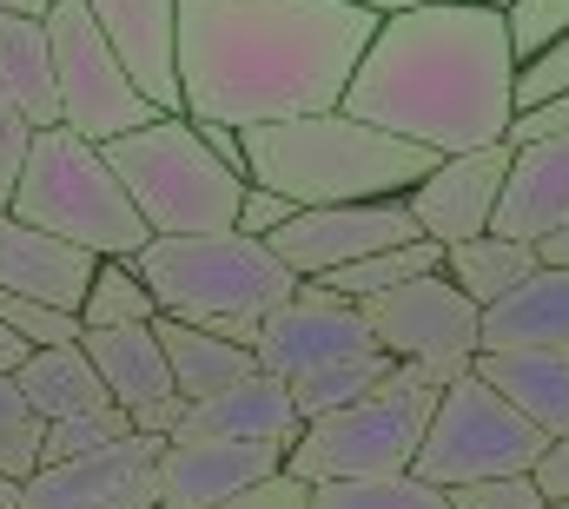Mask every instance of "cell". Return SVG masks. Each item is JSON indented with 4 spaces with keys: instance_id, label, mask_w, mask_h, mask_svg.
<instances>
[{
    "instance_id": "39",
    "label": "cell",
    "mask_w": 569,
    "mask_h": 509,
    "mask_svg": "<svg viewBox=\"0 0 569 509\" xmlns=\"http://www.w3.org/2000/svg\"><path fill=\"white\" fill-rule=\"evenodd\" d=\"M226 509H311V483H298V477L284 470V477H272V483H259V490L232 497Z\"/></svg>"
},
{
    "instance_id": "17",
    "label": "cell",
    "mask_w": 569,
    "mask_h": 509,
    "mask_svg": "<svg viewBox=\"0 0 569 509\" xmlns=\"http://www.w3.org/2000/svg\"><path fill=\"white\" fill-rule=\"evenodd\" d=\"M100 278V258L40 232V226H20L13 212H0V291H20V298H40L53 311H80L87 291Z\"/></svg>"
},
{
    "instance_id": "46",
    "label": "cell",
    "mask_w": 569,
    "mask_h": 509,
    "mask_svg": "<svg viewBox=\"0 0 569 509\" xmlns=\"http://www.w3.org/2000/svg\"><path fill=\"white\" fill-rule=\"evenodd\" d=\"M358 7H371V13H405V7H430V0H358Z\"/></svg>"
},
{
    "instance_id": "2",
    "label": "cell",
    "mask_w": 569,
    "mask_h": 509,
    "mask_svg": "<svg viewBox=\"0 0 569 509\" xmlns=\"http://www.w3.org/2000/svg\"><path fill=\"white\" fill-rule=\"evenodd\" d=\"M338 113L398 132L437 159L503 146L517 120L510 13L483 0H430L385 13Z\"/></svg>"
},
{
    "instance_id": "7",
    "label": "cell",
    "mask_w": 569,
    "mask_h": 509,
    "mask_svg": "<svg viewBox=\"0 0 569 509\" xmlns=\"http://www.w3.org/2000/svg\"><path fill=\"white\" fill-rule=\"evenodd\" d=\"M437 403H443V390L425 383L411 365H398V378L385 390H371L365 403L305 423V437L291 443L284 470L298 483H311V490L318 483H358V477H411Z\"/></svg>"
},
{
    "instance_id": "45",
    "label": "cell",
    "mask_w": 569,
    "mask_h": 509,
    "mask_svg": "<svg viewBox=\"0 0 569 509\" xmlns=\"http://www.w3.org/2000/svg\"><path fill=\"white\" fill-rule=\"evenodd\" d=\"M0 13H33V20H47L53 0H0Z\"/></svg>"
},
{
    "instance_id": "19",
    "label": "cell",
    "mask_w": 569,
    "mask_h": 509,
    "mask_svg": "<svg viewBox=\"0 0 569 509\" xmlns=\"http://www.w3.org/2000/svg\"><path fill=\"white\" fill-rule=\"evenodd\" d=\"M563 226H569V139L523 146L517 166H510L503 206H497V232L523 239V246H543Z\"/></svg>"
},
{
    "instance_id": "48",
    "label": "cell",
    "mask_w": 569,
    "mask_h": 509,
    "mask_svg": "<svg viewBox=\"0 0 569 509\" xmlns=\"http://www.w3.org/2000/svg\"><path fill=\"white\" fill-rule=\"evenodd\" d=\"M557 509H569V503H557Z\"/></svg>"
},
{
    "instance_id": "5",
    "label": "cell",
    "mask_w": 569,
    "mask_h": 509,
    "mask_svg": "<svg viewBox=\"0 0 569 509\" xmlns=\"http://www.w3.org/2000/svg\"><path fill=\"white\" fill-rule=\"evenodd\" d=\"M7 212L20 226H40V232H53V239H67L93 258H140L152 246V226L140 219L127 179L113 172L107 146H93L67 127H47L33 139V159H27Z\"/></svg>"
},
{
    "instance_id": "28",
    "label": "cell",
    "mask_w": 569,
    "mask_h": 509,
    "mask_svg": "<svg viewBox=\"0 0 569 509\" xmlns=\"http://www.w3.org/2000/svg\"><path fill=\"white\" fill-rule=\"evenodd\" d=\"M425 271H443V246L418 239V246L371 252V258H358V265H345V271H331V278H305V285H325V291H338V298L365 305V298H385V291H398V285L425 278Z\"/></svg>"
},
{
    "instance_id": "30",
    "label": "cell",
    "mask_w": 569,
    "mask_h": 509,
    "mask_svg": "<svg viewBox=\"0 0 569 509\" xmlns=\"http://www.w3.org/2000/svg\"><path fill=\"white\" fill-rule=\"evenodd\" d=\"M311 509H450V490L411 477H358V483H318Z\"/></svg>"
},
{
    "instance_id": "36",
    "label": "cell",
    "mask_w": 569,
    "mask_h": 509,
    "mask_svg": "<svg viewBox=\"0 0 569 509\" xmlns=\"http://www.w3.org/2000/svg\"><path fill=\"white\" fill-rule=\"evenodd\" d=\"M450 509H550V497L537 490V477H490L450 490Z\"/></svg>"
},
{
    "instance_id": "18",
    "label": "cell",
    "mask_w": 569,
    "mask_h": 509,
    "mask_svg": "<svg viewBox=\"0 0 569 509\" xmlns=\"http://www.w3.org/2000/svg\"><path fill=\"white\" fill-rule=\"evenodd\" d=\"M179 437H239V443H298L305 437V417H298V397L291 383L272 378L266 365L252 378H239L219 397H199L186 410V430Z\"/></svg>"
},
{
    "instance_id": "16",
    "label": "cell",
    "mask_w": 569,
    "mask_h": 509,
    "mask_svg": "<svg viewBox=\"0 0 569 509\" xmlns=\"http://www.w3.org/2000/svg\"><path fill=\"white\" fill-rule=\"evenodd\" d=\"M107 47L133 73L146 100L166 120H186V87H179V0H87Z\"/></svg>"
},
{
    "instance_id": "34",
    "label": "cell",
    "mask_w": 569,
    "mask_h": 509,
    "mask_svg": "<svg viewBox=\"0 0 569 509\" xmlns=\"http://www.w3.org/2000/svg\"><path fill=\"white\" fill-rule=\"evenodd\" d=\"M47 470V423L40 417H20L0 430V477L7 483H33Z\"/></svg>"
},
{
    "instance_id": "8",
    "label": "cell",
    "mask_w": 569,
    "mask_h": 509,
    "mask_svg": "<svg viewBox=\"0 0 569 509\" xmlns=\"http://www.w3.org/2000/svg\"><path fill=\"white\" fill-rule=\"evenodd\" d=\"M543 450H550V437L510 397H497L470 371V378H457L443 390V403L430 417L418 477L437 483V490H463V483H490V477H530Z\"/></svg>"
},
{
    "instance_id": "33",
    "label": "cell",
    "mask_w": 569,
    "mask_h": 509,
    "mask_svg": "<svg viewBox=\"0 0 569 509\" xmlns=\"http://www.w3.org/2000/svg\"><path fill=\"white\" fill-rule=\"evenodd\" d=\"M563 93H569V33L550 40L537 60L517 67V113L523 107H543V100H563Z\"/></svg>"
},
{
    "instance_id": "43",
    "label": "cell",
    "mask_w": 569,
    "mask_h": 509,
    "mask_svg": "<svg viewBox=\"0 0 569 509\" xmlns=\"http://www.w3.org/2000/svg\"><path fill=\"white\" fill-rule=\"evenodd\" d=\"M20 417H27V397H20V383L0 378V430H7V423H20Z\"/></svg>"
},
{
    "instance_id": "14",
    "label": "cell",
    "mask_w": 569,
    "mask_h": 509,
    "mask_svg": "<svg viewBox=\"0 0 569 509\" xmlns=\"http://www.w3.org/2000/svg\"><path fill=\"white\" fill-rule=\"evenodd\" d=\"M510 166L517 152L510 146H483V152H457V159H437L425 186H411V219L430 246H463V239H483L497 232V206H503V186H510Z\"/></svg>"
},
{
    "instance_id": "23",
    "label": "cell",
    "mask_w": 569,
    "mask_h": 509,
    "mask_svg": "<svg viewBox=\"0 0 569 509\" xmlns=\"http://www.w3.org/2000/svg\"><path fill=\"white\" fill-rule=\"evenodd\" d=\"M80 345H87V358H93V371H100V383H107V397H113V403L146 410V403L172 397V365H166V345H159V331H152V325L87 331Z\"/></svg>"
},
{
    "instance_id": "21",
    "label": "cell",
    "mask_w": 569,
    "mask_h": 509,
    "mask_svg": "<svg viewBox=\"0 0 569 509\" xmlns=\"http://www.w3.org/2000/svg\"><path fill=\"white\" fill-rule=\"evenodd\" d=\"M483 351H569V271L543 265L503 305L483 311Z\"/></svg>"
},
{
    "instance_id": "37",
    "label": "cell",
    "mask_w": 569,
    "mask_h": 509,
    "mask_svg": "<svg viewBox=\"0 0 569 509\" xmlns=\"http://www.w3.org/2000/svg\"><path fill=\"white\" fill-rule=\"evenodd\" d=\"M550 139H569V93L563 100H543V107H523L510 132H503V146L510 152H523V146H550Z\"/></svg>"
},
{
    "instance_id": "41",
    "label": "cell",
    "mask_w": 569,
    "mask_h": 509,
    "mask_svg": "<svg viewBox=\"0 0 569 509\" xmlns=\"http://www.w3.org/2000/svg\"><path fill=\"white\" fill-rule=\"evenodd\" d=\"M192 127H199V139H206V146H212V159H226L239 179H252V172H246V132H239V127H219V120H192Z\"/></svg>"
},
{
    "instance_id": "42",
    "label": "cell",
    "mask_w": 569,
    "mask_h": 509,
    "mask_svg": "<svg viewBox=\"0 0 569 509\" xmlns=\"http://www.w3.org/2000/svg\"><path fill=\"white\" fill-rule=\"evenodd\" d=\"M27 358H33V345L0 318V378H20V365H27Z\"/></svg>"
},
{
    "instance_id": "38",
    "label": "cell",
    "mask_w": 569,
    "mask_h": 509,
    "mask_svg": "<svg viewBox=\"0 0 569 509\" xmlns=\"http://www.w3.org/2000/svg\"><path fill=\"white\" fill-rule=\"evenodd\" d=\"M291 219H298V206H291L284 192H272V186H246V206H239V232H246V239H279Z\"/></svg>"
},
{
    "instance_id": "11",
    "label": "cell",
    "mask_w": 569,
    "mask_h": 509,
    "mask_svg": "<svg viewBox=\"0 0 569 509\" xmlns=\"http://www.w3.org/2000/svg\"><path fill=\"white\" fill-rule=\"evenodd\" d=\"M418 239L425 232H418L411 206L405 199H378V206H311V212H298L266 246L298 278H331V271H345L358 258L398 252V246H418Z\"/></svg>"
},
{
    "instance_id": "1",
    "label": "cell",
    "mask_w": 569,
    "mask_h": 509,
    "mask_svg": "<svg viewBox=\"0 0 569 509\" xmlns=\"http://www.w3.org/2000/svg\"><path fill=\"white\" fill-rule=\"evenodd\" d=\"M378 27L358 0H179L186 120L246 132L338 113Z\"/></svg>"
},
{
    "instance_id": "3",
    "label": "cell",
    "mask_w": 569,
    "mask_h": 509,
    "mask_svg": "<svg viewBox=\"0 0 569 509\" xmlns=\"http://www.w3.org/2000/svg\"><path fill=\"white\" fill-rule=\"evenodd\" d=\"M246 172L252 186L284 192L298 212L378 206V199H411V186L437 172V152L385 127H365L351 113H305L279 127H246Z\"/></svg>"
},
{
    "instance_id": "49",
    "label": "cell",
    "mask_w": 569,
    "mask_h": 509,
    "mask_svg": "<svg viewBox=\"0 0 569 509\" xmlns=\"http://www.w3.org/2000/svg\"><path fill=\"white\" fill-rule=\"evenodd\" d=\"M0 212H7V206H0Z\"/></svg>"
},
{
    "instance_id": "10",
    "label": "cell",
    "mask_w": 569,
    "mask_h": 509,
    "mask_svg": "<svg viewBox=\"0 0 569 509\" xmlns=\"http://www.w3.org/2000/svg\"><path fill=\"white\" fill-rule=\"evenodd\" d=\"M365 318H371L378 351H391L398 365H411L437 390L470 378V365L483 351V311L443 271H425V278H411L385 298H365Z\"/></svg>"
},
{
    "instance_id": "26",
    "label": "cell",
    "mask_w": 569,
    "mask_h": 509,
    "mask_svg": "<svg viewBox=\"0 0 569 509\" xmlns=\"http://www.w3.org/2000/svg\"><path fill=\"white\" fill-rule=\"evenodd\" d=\"M543 271V246H523V239H503V232H483V239H463V246H450L443 252V278L477 305V311H490V305H503L517 285H530Z\"/></svg>"
},
{
    "instance_id": "22",
    "label": "cell",
    "mask_w": 569,
    "mask_h": 509,
    "mask_svg": "<svg viewBox=\"0 0 569 509\" xmlns=\"http://www.w3.org/2000/svg\"><path fill=\"white\" fill-rule=\"evenodd\" d=\"M0 93L33 120L60 127V67H53V33L33 13H0Z\"/></svg>"
},
{
    "instance_id": "24",
    "label": "cell",
    "mask_w": 569,
    "mask_h": 509,
    "mask_svg": "<svg viewBox=\"0 0 569 509\" xmlns=\"http://www.w3.org/2000/svg\"><path fill=\"white\" fill-rule=\"evenodd\" d=\"M152 331H159V345H166L172 390H179L186 403L219 397V390H232L239 378L259 371V351H246V345H232V338H212V331H199V325H186V318H159Z\"/></svg>"
},
{
    "instance_id": "12",
    "label": "cell",
    "mask_w": 569,
    "mask_h": 509,
    "mask_svg": "<svg viewBox=\"0 0 569 509\" xmlns=\"http://www.w3.org/2000/svg\"><path fill=\"white\" fill-rule=\"evenodd\" d=\"M365 351H378L365 305H351V298H338L325 285H298V298L279 305L266 318V331H259V365L284 383L331 371L345 358H365Z\"/></svg>"
},
{
    "instance_id": "27",
    "label": "cell",
    "mask_w": 569,
    "mask_h": 509,
    "mask_svg": "<svg viewBox=\"0 0 569 509\" xmlns=\"http://www.w3.org/2000/svg\"><path fill=\"white\" fill-rule=\"evenodd\" d=\"M391 378H398V358H391V351H365V358H345V365H331V371L298 378L291 397H298V417L318 423V417H338V410L365 403L371 390H385Z\"/></svg>"
},
{
    "instance_id": "6",
    "label": "cell",
    "mask_w": 569,
    "mask_h": 509,
    "mask_svg": "<svg viewBox=\"0 0 569 509\" xmlns=\"http://www.w3.org/2000/svg\"><path fill=\"white\" fill-rule=\"evenodd\" d=\"M113 172L127 179L140 219L152 239H212V232H239V206L246 186L226 159H212V146L199 139L192 120H159L146 132H127L107 146Z\"/></svg>"
},
{
    "instance_id": "15",
    "label": "cell",
    "mask_w": 569,
    "mask_h": 509,
    "mask_svg": "<svg viewBox=\"0 0 569 509\" xmlns=\"http://www.w3.org/2000/svg\"><path fill=\"white\" fill-rule=\"evenodd\" d=\"M159 437H127L100 457L47 463L20 509H159Z\"/></svg>"
},
{
    "instance_id": "9",
    "label": "cell",
    "mask_w": 569,
    "mask_h": 509,
    "mask_svg": "<svg viewBox=\"0 0 569 509\" xmlns=\"http://www.w3.org/2000/svg\"><path fill=\"white\" fill-rule=\"evenodd\" d=\"M47 33H53V67H60V127L93 139V146H113L127 132L159 127L166 113L133 87V73L120 67V53L107 47L100 20L87 0H53L47 13Z\"/></svg>"
},
{
    "instance_id": "20",
    "label": "cell",
    "mask_w": 569,
    "mask_h": 509,
    "mask_svg": "<svg viewBox=\"0 0 569 509\" xmlns=\"http://www.w3.org/2000/svg\"><path fill=\"white\" fill-rule=\"evenodd\" d=\"M470 371L510 397L550 443H569V351H477Z\"/></svg>"
},
{
    "instance_id": "40",
    "label": "cell",
    "mask_w": 569,
    "mask_h": 509,
    "mask_svg": "<svg viewBox=\"0 0 569 509\" xmlns=\"http://www.w3.org/2000/svg\"><path fill=\"white\" fill-rule=\"evenodd\" d=\"M530 477H537V490L550 497V509L569 503V443H550V450L537 457V470H530Z\"/></svg>"
},
{
    "instance_id": "44",
    "label": "cell",
    "mask_w": 569,
    "mask_h": 509,
    "mask_svg": "<svg viewBox=\"0 0 569 509\" xmlns=\"http://www.w3.org/2000/svg\"><path fill=\"white\" fill-rule=\"evenodd\" d=\"M543 265H563L569 271V226L557 232V239H543Z\"/></svg>"
},
{
    "instance_id": "32",
    "label": "cell",
    "mask_w": 569,
    "mask_h": 509,
    "mask_svg": "<svg viewBox=\"0 0 569 509\" xmlns=\"http://www.w3.org/2000/svg\"><path fill=\"white\" fill-rule=\"evenodd\" d=\"M569 33V0H517L510 7V47H517V67L537 60L550 40Z\"/></svg>"
},
{
    "instance_id": "35",
    "label": "cell",
    "mask_w": 569,
    "mask_h": 509,
    "mask_svg": "<svg viewBox=\"0 0 569 509\" xmlns=\"http://www.w3.org/2000/svg\"><path fill=\"white\" fill-rule=\"evenodd\" d=\"M33 139H40V127L0 93V206H7L13 186H20V172H27V159H33Z\"/></svg>"
},
{
    "instance_id": "25",
    "label": "cell",
    "mask_w": 569,
    "mask_h": 509,
    "mask_svg": "<svg viewBox=\"0 0 569 509\" xmlns=\"http://www.w3.org/2000/svg\"><path fill=\"white\" fill-rule=\"evenodd\" d=\"M13 383H20V397H27V417H40V423H60V417H80V410L113 403L107 383H100V371H93V358H87V345L33 351Z\"/></svg>"
},
{
    "instance_id": "29",
    "label": "cell",
    "mask_w": 569,
    "mask_h": 509,
    "mask_svg": "<svg viewBox=\"0 0 569 509\" xmlns=\"http://www.w3.org/2000/svg\"><path fill=\"white\" fill-rule=\"evenodd\" d=\"M80 325L87 331H120V325H159V298L140 278L133 258H100V278L80 305Z\"/></svg>"
},
{
    "instance_id": "47",
    "label": "cell",
    "mask_w": 569,
    "mask_h": 509,
    "mask_svg": "<svg viewBox=\"0 0 569 509\" xmlns=\"http://www.w3.org/2000/svg\"><path fill=\"white\" fill-rule=\"evenodd\" d=\"M20 497H27V483H7L0 477V509H20Z\"/></svg>"
},
{
    "instance_id": "13",
    "label": "cell",
    "mask_w": 569,
    "mask_h": 509,
    "mask_svg": "<svg viewBox=\"0 0 569 509\" xmlns=\"http://www.w3.org/2000/svg\"><path fill=\"white\" fill-rule=\"evenodd\" d=\"M291 443H239V437H172L159 450V509H226L232 497L284 477Z\"/></svg>"
},
{
    "instance_id": "31",
    "label": "cell",
    "mask_w": 569,
    "mask_h": 509,
    "mask_svg": "<svg viewBox=\"0 0 569 509\" xmlns=\"http://www.w3.org/2000/svg\"><path fill=\"white\" fill-rule=\"evenodd\" d=\"M140 437L133 430V410L127 403H100V410H80V417H60L47 423V463H73V457H100L113 443Z\"/></svg>"
},
{
    "instance_id": "4",
    "label": "cell",
    "mask_w": 569,
    "mask_h": 509,
    "mask_svg": "<svg viewBox=\"0 0 569 509\" xmlns=\"http://www.w3.org/2000/svg\"><path fill=\"white\" fill-rule=\"evenodd\" d=\"M140 278L159 298V318H186L212 338H232L259 351L266 318L298 298V271H284L266 239L212 232V239H152L140 258Z\"/></svg>"
}]
</instances>
